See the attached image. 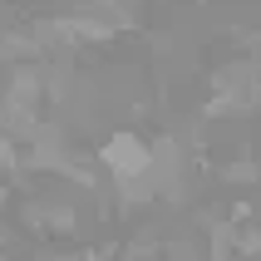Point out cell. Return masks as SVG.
I'll return each instance as SVG.
<instances>
[{"label":"cell","instance_id":"obj_1","mask_svg":"<svg viewBox=\"0 0 261 261\" xmlns=\"http://www.w3.org/2000/svg\"><path fill=\"white\" fill-rule=\"evenodd\" d=\"M94 163L103 168L109 182L148 173V133H138V128H109L99 138V148H94Z\"/></svg>","mask_w":261,"mask_h":261},{"label":"cell","instance_id":"obj_2","mask_svg":"<svg viewBox=\"0 0 261 261\" xmlns=\"http://www.w3.org/2000/svg\"><path fill=\"white\" fill-rule=\"evenodd\" d=\"M217 177L227 188H256L261 182V158H227L217 168Z\"/></svg>","mask_w":261,"mask_h":261}]
</instances>
